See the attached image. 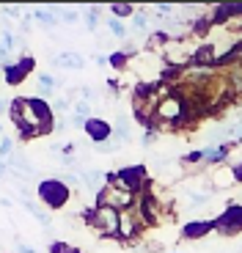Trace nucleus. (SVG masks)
Instances as JSON below:
<instances>
[{
  "mask_svg": "<svg viewBox=\"0 0 242 253\" xmlns=\"http://www.w3.org/2000/svg\"><path fill=\"white\" fill-rule=\"evenodd\" d=\"M8 63H11V50H8L6 44H0V66L6 69Z\"/></svg>",
  "mask_w": 242,
  "mask_h": 253,
  "instance_id": "obj_28",
  "label": "nucleus"
},
{
  "mask_svg": "<svg viewBox=\"0 0 242 253\" xmlns=\"http://www.w3.org/2000/svg\"><path fill=\"white\" fill-rule=\"evenodd\" d=\"M212 25H220V22H237L242 19V3H220V6L212 8Z\"/></svg>",
  "mask_w": 242,
  "mask_h": 253,
  "instance_id": "obj_10",
  "label": "nucleus"
},
{
  "mask_svg": "<svg viewBox=\"0 0 242 253\" xmlns=\"http://www.w3.org/2000/svg\"><path fill=\"white\" fill-rule=\"evenodd\" d=\"M0 44H6L8 50H14V47H17V36H14L11 31H3L0 33Z\"/></svg>",
  "mask_w": 242,
  "mask_h": 253,
  "instance_id": "obj_27",
  "label": "nucleus"
},
{
  "mask_svg": "<svg viewBox=\"0 0 242 253\" xmlns=\"http://www.w3.org/2000/svg\"><path fill=\"white\" fill-rule=\"evenodd\" d=\"M204 160H206V149H196V152L185 154L182 163H185V165H196V163H204Z\"/></svg>",
  "mask_w": 242,
  "mask_h": 253,
  "instance_id": "obj_20",
  "label": "nucleus"
},
{
  "mask_svg": "<svg viewBox=\"0 0 242 253\" xmlns=\"http://www.w3.org/2000/svg\"><path fill=\"white\" fill-rule=\"evenodd\" d=\"M119 215L110 207H94V209H83V217L99 237H119Z\"/></svg>",
  "mask_w": 242,
  "mask_h": 253,
  "instance_id": "obj_3",
  "label": "nucleus"
},
{
  "mask_svg": "<svg viewBox=\"0 0 242 253\" xmlns=\"http://www.w3.org/2000/svg\"><path fill=\"white\" fill-rule=\"evenodd\" d=\"M39 201L47 209H64L69 201V187L61 179H41L39 182Z\"/></svg>",
  "mask_w": 242,
  "mask_h": 253,
  "instance_id": "obj_4",
  "label": "nucleus"
},
{
  "mask_svg": "<svg viewBox=\"0 0 242 253\" xmlns=\"http://www.w3.org/2000/svg\"><path fill=\"white\" fill-rule=\"evenodd\" d=\"M22 201H25L28 212H31V215L36 217V220L41 223V226H44V228H52V217H50V215H47V212H44V207H39V204L33 201L31 196H22Z\"/></svg>",
  "mask_w": 242,
  "mask_h": 253,
  "instance_id": "obj_13",
  "label": "nucleus"
},
{
  "mask_svg": "<svg viewBox=\"0 0 242 253\" xmlns=\"http://www.w3.org/2000/svg\"><path fill=\"white\" fill-rule=\"evenodd\" d=\"M11 121L17 124V129H33L39 135L52 132L58 129L55 126V116H52V108L47 105V99L41 96H17L11 102Z\"/></svg>",
  "mask_w": 242,
  "mask_h": 253,
  "instance_id": "obj_1",
  "label": "nucleus"
},
{
  "mask_svg": "<svg viewBox=\"0 0 242 253\" xmlns=\"http://www.w3.org/2000/svg\"><path fill=\"white\" fill-rule=\"evenodd\" d=\"M140 223H143V220H140V215L135 212V209H124V212L119 215V237L129 242L135 234H138Z\"/></svg>",
  "mask_w": 242,
  "mask_h": 253,
  "instance_id": "obj_9",
  "label": "nucleus"
},
{
  "mask_svg": "<svg viewBox=\"0 0 242 253\" xmlns=\"http://www.w3.org/2000/svg\"><path fill=\"white\" fill-rule=\"evenodd\" d=\"M36 91H39V96H41V99H44V96H52L58 91V80L44 72V75L36 77Z\"/></svg>",
  "mask_w": 242,
  "mask_h": 253,
  "instance_id": "obj_14",
  "label": "nucleus"
},
{
  "mask_svg": "<svg viewBox=\"0 0 242 253\" xmlns=\"http://www.w3.org/2000/svg\"><path fill=\"white\" fill-rule=\"evenodd\" d=\"M132 28H135V31H149V14L146 11H135Z\"/></svg>",
  "mask_w": 242,
  "mask_h": 253,
  "instance_id": "obj_21",
  "label": "nucleus"
},
{
  "mask_svg": "<svg viewBox=\"0 0 242 253\" xmlns=\"http://www.w3.org/2000/svg\"><path fill=\"white\" fill-rule=\"evenodd\" d=\"M0 14H8V17H19L22 6H0Z\"/></svg>",
  "mask_w": 242,
  "mask_h": 253,
  "instance_id": "obj_29",
  "label": "nucleus"
},
{
  "mask_svg": "<svg viewBox=\"0 0 242 253\" xmlns=\"http://www.w3.org/2000/svg\"><path fill=\"white\" fill-rule=\"evenodd\" d=\"M108 58H110V66H116V69H121V66H127V55H124V50L113 52V55H108Z\"/></svg>",
  "mask_w": 242,
  "mask_h": 253,
  "instance_id": "obj_26",
  "label": "nucleus"
},
{
  "mask_svg": "<svg viewBox=\"0 0 242 253\" xmlns=\"http://www.w3.org/2000/svg\"><path fill=\"white\" fill-rule=\"evenodd\" d=\"M31 72H33V58L22 55V58H17L14 63H8L6 69H3V77H6L8 85H17V83H22L25 75H31Z\"/></svg>",
  "mask_w": 242,
  "mask_h": 253,
  "instance_id": "obj_7",
  "label": "nucleus"
},
{
  "mask_svg": "<svg viewBox=\"0 0 242 253\" xmlns=\"http://www.w3.org/2000/svg\"><path fill=\"white\" fill-rule=\"evenodd\" d=\"M99 11H102L99 6H88L83 11V22L88 25V31H96V28H99Z\"/></svg>",
  "mask_w": 242,
  "mask_h": 253,
  "instance_id": "obj_18",
  "label": "nucleus"
},
{
  "mask_svg": "<svg viewBox=\"0 0 242 253\" xmlns=\"http://www.w3.org/2000/svg\"><path fill=\"white\" fill-rule=\"evenodd\" d=\"M85 135H88L91 140H94L96 146L99 143H108L110 138H113V124H108L105 119H96V116H91L88 121H85Z\"/></svg>",
  "mask_w": 242,
  "mask_h": 253,
  "instance_id": "obj_8",
  "label": "nucleus"
},
{
  "mask_svg": "<svg viewBox=\"0 0 242 253\" xmlns=\"http://www.w3.org/2000/svg\"><path fill=\"white\" fill-rule=\"evenodd\" d=\"M0 132H3V124H0Z\"/></svg>",
  "mask_w": 242,
  "mask_h": 253,
  "instance_id": "obj_36",
  "label": "nucleus"
},
{
  "mask_svg": "<svg viewBox=\"0 0 242 253\" xmlns=\"http://www.w3.org/2000/svg\"><path fill=\"white\" fill-rule=\"evenodd\" d=\"M8 173H11V168H8V163H6V160H0V179H6Z\"/></svg>",
  "mask_w": 242,
  "mask_h": 253,
  "instance_id": "obj_31",
  "label": "nucleus"
},
{
  "mask_svg": "<svg viewBox=\"0 0 242 253\" xmlns=\"http://www.w3.org/2000/svg\"><path fill=\"white\" fill-rule=\"evenodd\" d=\"M58 19H61V22H77V19H80V14L75 11V8H58Z\"/></svg>",
  "mask_w": 242,
  "mask_h": 253,
  "instance_id": "obj_24",
  "label": "nucleus"
},
{
  "mask_svg": "<svg viewBox=\"0 0 242 253\" xmlns=\"http://www.w3.org/2000/svg\"><path fill=\"white\" fill-rule=\"evenodd\" d=\"M6 110H11V108H8V102H6V99H0V113H6Z\"/></svg>",
  "mask_w": 242,
  "mask_h": 253,
  "instance_id": "obj_35",
  "label": "nucleus"
},
{
  "mask_svg": "<svg viewBox=\"0 0 242 253\" xmlns=\"http://www.w3.org/2000/svg\"><path fill=\"white\" fill-rule=\"evenodd\" d=\"M187 196H190V204H193V207H204V204L212 198V193H193V190H190Z\"/></svg>",
  "mask_w": 242,
  "mask_h": 253,
  "instance_id": "obj_23",
  "label": "nucleus"
},
{
  "mask_svg": "<svg viewBox=\"0 0 242 253\" xmlns=\"http://www.w3.org/2000/svg\"><path fill=\"white\" fill-rule=\"evenodd\" d=\"M157 138H160V135L154 132V129H149V132L143 135V146H152V143H154V140H157Z\"/></svg>",
  "mask_w": 242,
  "mask_h": 253,
  "instance_id": "obj_30",
  "label": "nucleus"
},
{
  "mask_svg": "<svg viewBox=\"0 0 242 253\" xmlns=\"http://www.w3.org/2000/svg\"><path fill=\"white\" fill-rule=\"evenodd\" d=\"M33 19L41 22V25H47V28H55L58 22H61L58 14H55V8H36V11H33Z\"/></svg>",
  "mask_w": 242,
  "mask_h": 253,
  "instance_id": "obj_15",
  "label": "nucleus"
},
{
  "mask_svg": "<svg viewBox=\"0 0 242 253\" xmlns=\"http://www.w3.org/2000/svg\"><path fill=\"white\" fill-rule=\"evenodd\" d=\"M176 253H182V251H176Z\"/></svg>",
  "mask_w": 242,
  "mask_h": 253,
  "instance_id": "obj_37",
  "label": "nucleus"
},
{
  "mask_svg": "<svg viewBox=\"0 0 242 253\" xmlns=\"http://www.w3.org/2000/svg\"><path fill=\"white\" fill-rule=\"evenodd\" d=\"M108 28H110V33H113V39H129V28L124 25V19H116V17H110L108 19Z\"/></svg>",
  "mask_w": 242,
  "mask_h": 253,
  "instance_id": "obj_16",
  "label": "nucleus"
},
{
  "mask_svg": "<svg viewBox=\"0 0 242 253\" xmlns=\"http://www.w3.org/2000/svg\"><path fill=\"white\" fill-rule=\"evenodd\" d=\"M94 63H96V66H108L110 58H108V55H94Z\"/></svg>",
  "mask_w": 242,
  "mask_h": 253,
  "instance_id": "obj_32",
  "label": "nucleus"
},
{
  "mask_svg": "<svg viewBox=\"0 0 242 253\" xmlns=\"http://www.w3.org/2000/svg\"><path fill=\"white\" fill-rule=\"evenodd\" d=\"M50 253H80V251H77V248H72L69 242H52Z\"/></svg>",
  "mask_w": 242,
  "mask_h": 253,
  "instance_id": "obj_25",
  "label": "nucleus"
},
{
  "mask_svg": "<svg viewBox=\"0 0 242 253\" xmlns=\"http://www.w3.org/2000/svg\"><path fill=\"white\" fill-rule=\"evenodd\" d=\"M11 154H14V140L3 135V138H0V160H8Z\"/></svg>",
  "mask_w": 242,
  "mask_h": 253,
  "instance_id": "obj_22",
  "label": "nucleus"
},
{
  "mask_svg": "<svg viewBox=\"0 0 242 253\" xmlns=\"http://www.w3.org/2000/svg\"><path fill=\"white\" fill-rule=\"evenodd\" d=\"M209 231H215V220H193V223H187V226L182 228V237L198 240V237L209 234Z\"/></svg>",
  "mask_w": 242,
  "mask_h": 253,
  "instance_id": "obj_11",
  "label": "nucleus"
},
{
  "mask_svg": "<svg viewBox=\"0 0 242 253\" xmlns=\"http://www.w3.org/2000/svg\"><path fill=\"white\" fill-rule=\"evenodd\" d=\"M231 173H234V179H237V182H242V163H237L234 168H231Z\"/></svg>",
  "mask_w": 242,
  "mask_h": 253,
  "instance_id": "obj_33",
  "label": "nucleus"
},
{
  "mask_svg": "<svg viewBox=\"0 0 242 253\" xmlns=\"http://www.w3.org/2000/svg\"><path fill=\"white\" fill-rule=\"evenodd\" d=\"M149 11H152V17H157V19H171V11H173V6H168V3H154L152 8H149Z\"/></svg>",
  "mask_w": 242,
  "mask_h": 253,
  "instance_id": "obj_19",
  "label": "nucleus"
},
{
  "mask_svg": "<svg viewBox=\"0 0 242 253\" xmlns=\"http://www.w3.org/2000/svg\"><path fill=\"white\" fill-rule=\"evenodd\" d=\"M132 201H135L132 193L119 190V187H110V184H105V187L96 193V207H110V209H116V212L132 209Z\"/></svg>",
  "mask_w": 242,
  "mask_h": 253,
  "instance_id": "obj_5",
  "label": "nucleus"
},
{
  "mask_svg": "<svg viewBox=\"0 0 242 253\" xmlns=\"http://www.w3.org/2000/svg\"><path fill=\"white\" fill-rule=\"evenodd\" d=\"M108 11L113 14L116 19H127V17H135V6H129V3H110Z\"/></svg>",
  "mask_w": 242,
  "mask_h": 253,
  "instance_id": "obj_17",
  "label": "nucleus"
},
{
  "mask_svg": "<svg viewBox=\"0 0 242 253\" xmlns=\"http://www.w3.org/2000/svg\"><path fill=\"white\" fill-rule=\"evenodd\" d=\"M52 63H55V66H64V69H83L85 66L80 52H61V55L52 58Z\"/></svg>",
  "mask_w": 242,
  "mask_h": 253,
  "instance_id": "obj_12",
  "label": "nucleus"
},
{
  "mask_svg": "<svg viewBox=\"0 0 242 253\" xmlns=\"http://www.w3.org/2000/svg\"><path fill=\"white\" fill-rule=\"evenodd\" d=\"M215 231L217 234H223V237H234L242 231V207H229L223 212V215L215 220Z\"/></svg>",
  "mask_w": 242,
  "mask_h": 253,
  "instance_id": "obj_6",
  "label": "nucleus"
},
{
  "mask_svg": "<svg viewBox=\"0 0 242 253\" xmlns=\"http://www.w3.org/2000/svg\"><path fill=\"white\" fill-rule=\"evenodd\" d=\"M17 253H36L31 245H25V242H17Z\"/></svg>",
  "mask_w": 242,
  "mask_h": 253,
  "instance_id": "obj_34",
  "label": "nucleus"
},
{
  "mask_svg": "<svg viewBox=\"0 0 242 253\" xmlns=\"http://www.w3.org/2000/svg\"><path fill=\"white\" fill-rule=\"evenodd\" d=\"M105 184L119 187V190H127V193H132V196L152 187V182H149L143 165H124V168L116 171V173H105Z\"/></svg>",
  "mask_w": 242,
  "mask_h": 253,
  "instance_id": "obj_2",
  "label": "nucleus"
}]
</instances>
